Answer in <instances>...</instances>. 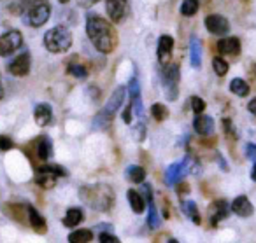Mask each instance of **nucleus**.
Here are the masks:
<instances>
[{
  "label": "nucleus",
  "instance_id": "1",
  "mask_svg": "<svg viewBox=\"0 0 256 243\" xmlns=\"http://www.w3.org/2000/svg\"><path fill=\"white\" fill-rule=\"evenodd\" d=\"M86 33L90 40L95 46L96 51L104 54H109L116 49L118 46V35L114 26L107 19H104L98 14H88L86 16Z\"/></svg>",
  "mask_w": 256,
  "mask_h": 243
},
{
  "label": "nucleus",
  "instance_id": "2",
  "mask_svg": "<svg viewBox=\"0 0 256 243\" xmlns=\"http://www.w3.org/2000/svg\"><path fill=\"white\" fill-rule=\"evenodd\" d=\"M79 198L84 205L96 212L110 210L114 203V191L107 184H92V186H82L79 189Z\"/></svg>",
  "mask_w": 256,
  "mask_h": 243
},
{
  "label": "nucleus",
  "instance_id": "3",
  "mask_svg": "<svg viewBox=\"0 0 256 243\" xmlns=\"http://www.w3.org/2000/svg\"><path fill=\"white\" fill-rule=\"evenodd\" d=\"M123 100H124V88L120 86V88L110 95V98H109V102L106 103V107L95 116V119H93V130H107V128L112 124L114 114H116L118 109L123 105Z\"/></svg>",
  "mask_w": 256,
  "mask_h": 243
},
{
  "label": "nucleus",
  "instance_id": "4",
  "mask_svg": "<svg viewBox=\"0 0 256 243\" xmlns=\"http://www.w3.org/2000/svg\"><path fill=\"white\" fill-rule=\"evenodd\" d=\"M44 46L50 53H65L72 46V33L65 26H54L44 35Z\"/></svg>",
  "mask_w": 256,
  "mask_h": 243
},
{
  "label": "nucleus",
  "instance_id": "5",
  "mask_svg": "<svg viewBox=\"0 0 256 243\" xmlns=\"http://www.w3.org/2000/svg\"><path fill=\"white\" fill-rule=\"evenodd\" d=\"M162 86H164L165 98L168 102H176L179 96V79H181V70L178 63H167L162 68Z\"/></svg>",
  "mask_w": 256,
  "mask_h": 243
},
{
  "label": "nucleus",
  "instance_id": "6",
  "mask_svg": "<svg viewBox=\"0 0 256 243\" xmlns=\"http://www.w3.org/2000/svg\"><path fill=\"white\" fill-rule=\"evenodd\" d=\"M67 175V170L64 166L58 165H44L42 168H39L36 172V184L42 189H51L56 184L58 177H65Z\"/></svg>",
  "mask_w": 256,
  "mask_h": 243
},
{
  "label": "nucleus",
  "instance_id": "7",
  "mask_svg": "<svg viewBox=\"0 0 256 243\" xmlns=\"http://www.w3.org/2000/svg\"><path fill=\"white\" fill-rule=\"evenodd\" d=\"M50 14H51L50 2H46V0H36L28 7V11H26V18H28L26 23L30 26H34V28H39V26H42L50 19Z\"/></svg>",
  "mask_w": 256,
  "mask_h": 243
},
{
  "label": "nucleus",
  "instance_id": "8",
  "mask_svg": "<svg viewBox=\"0 0 256 243\" xmlns=\"http://www.w3.org/2000/svg\"><path fill=\"white\" fill-rule=\"evenodd\" d=\"M23 46V35L18 30H9L8 33L0 35V56H11L16 49Z\"/></svg>",
  "mask_w": 256,
  "mask_h": 243
},
{
  "label": "nucleus",
  "instance_id": "9",
  "mask_svg": "<svg viewBox=\"0 0 256 243\" xmlns=\"http://www.w3.org/2000/svg\"><path fill=\"white\" fill-rule=\"evenodd\" d=\"M107 16L112 23H121L124 16L128 14V2L126 0H107L106 2Z\"/></svg>",
  "mask_w": 256,
  "mask_h": 243
},
{
  "label": "nucleus",
  "instance_id": "10",
  "mask_svg": "<svg viewBox=\"0 0 256 243\" xmlns=\"http://www.w3.org/2000/svg\"><path fill=\"white\" fill-rule=\"evenodd\" d=\"M206 28L212 35H224V33L230 32V23L221 14H209L206 18Z\"/></svg>",
  "mask_w": 256,
  "mask_h": 243
},
{
  "label": "nucleus",
  "instance_id": "11",
  "mask_svg": "<svg viewBox=\"0 0 256 243\" xmlns=\"http://www.w3.org/2000/svg\"><path fill=\"white\" fill-rule=\"evenodd\" d=\"M172 51H174V39H172L170 35H162L160 39H158V49H156L158 61H160L162 67L170 63Z\"/></svg>",
  "mask_w": 256,
  "mask_h": 243
},
{
  "label": "nucleus",
  "instance_id": "12",
  "mask_svg": "<svg viewBox=\"0 0 256 243\" xmlns=\"http://www.w3.org/2000/svg\"><path fill=\"white\" fill-rule=\"evenodd\" d=\"M8 70L16 77H25L30 72V53H22L20 56H16L11 63L8 65Z\"/></svg>",
  "mask_w": 256,
  "mask_h": 243
},
{
  "label": "nucleus",
  "instance_id": "13",
  "mask_svg": "<svg viewBox=\"0 0 256 243\" xmlns=\"http://www.w3.org/2000/svg\"><path fill=\"white\" fill-rule=\"evenodd\" d=\"M209 212H210V224L218 226L223 219H226L230 215V207H228V203L224 200H216L209 207Z\"/></svg>",
  "mask_w": 256,
  "mask_h": 243
},
{
  "label": "nucleus",
  "instance_id": "14",
  "mask_svg": "<svg viewBox=\"0 0 256 243\" xmlns=\"http://www.w3.org/2000/svg\"><path fill=\"white\" fill-rule=\"evenodd\" d=\"M186 173H188V168H186V163H184V159H182L181 163H174V165L168 166L167 173H165V182H167L168 186H176V184L181 182Z\"/></svg>",
  "mask_w": 256,
  "mask_h": 243
},
{
  "label": "nucleus",
  "instance_id": "15",
  "mask_svg": "<svg viewBox=\"0 0 256 243\" xmlns=\"http://www.w3.org/2000/svg\"><path fill=\"white\" fill-rule=\"evenodd\" d=\"M193 130L200 135V137H207V135H212L214 130V121L210 116H206V114H196L195 119H193Z\"/></svg>",
  "mask_w": 256,
  "mask_h": 243
},
{
  "label": "nucleus",
  "instance_id": "16",
  "mask_svg": "<svg viewBox=\"0 0 256 243\" xmlns=\"http://www.w3.org/2000/svg\"><path fill=\"white\" fill-rule=\"evenodd\" d=\"M218 51L226 56H237L240 53V40L237 37H226L218 42Z\"/></svg>",
  "mask_w": 256,
  "mask_h": 243
},
{
  "label": "nucleus",
  "instance_id": "17",
  "mask_svg": "<svg viewBox=\"0 0 256 243\" xmlns=\"http://www.w3.org/2000/svg\"><path fill=\"white\" fill-rule=\"evenodd\" d=\"M230 208H232V212H234V214L238 215V217H251L252 212H254L251 201H249L246 196H237V198H235Z\"/></svg>",
  "mask_w": 256,
  "mask_h": 243
},
{
  "label": "nucleus",
  "instance_id": "18",
  "mask_svg": "<svg viewBox=\"0 0 256 243\" xmlns=\"http://www.w3.org/2000/svg\"><path fill=\"white\" fill-rule=\"evenodd\" d=\"M26 215H28V222L34 228V231L39 233V235H44V233L48 231V224H46V221H44V217L36 210V208L30 207V205L26 207Z\"/></svg>",
  "mask_w": 256,
  "mask_h": 243
},
{
  "label": "nucleus",
  "instance_id": "19",
  "mask_svg": "<svg viewBox=\"0 0 256 243\" xmlns=\"http://www.w3.org/2000/svg\"><path fill=\"white\" fill-rule=\"evenodd\" d=\"M36 154L40 161H48V159L53 156V144H51V138L50 137H40L37 138L36 142Z\"/></svg>",
  "mask_w": 256,
  "mask_h": 243
},
{
  "label": "nucleus",
  "instance_id": "20",
  "mask_svg": "<svg viewBox=\"0 0 256 243\" xmlns=\"http://www.w3.org/2000/svg\"><path fill=\"white\" fill-rule=\"evenodd\" d=\"M34 117H36V123L39 124L40 128L48 126L53 119V110L48 103H40V105L36 107V112H34Z\"/></svg>",
  "mask_w": 256,
  "mask_h": 243
},
{
  "label": "nucleus",
  "instance_id": "21",
  "mask_svg": "<svg viewBox=\"0 0 256 243\" xmlns=\"http://www.w3.org/2000/svg\"><path fill=\"white\" fill-rule=\"evenodd\" d=\"M126 198H128V203H130V207H132V210L136 212V214H142L144 208H146V198H144L142 194L137 193L136 189L128 191Z\"/></svg>",
  "mask_w": 256,
  "mask_h": 243
},
{
  "label": "nucleus",
  "instance_id": "22",
  "mask_svg": "<svg viewBox=\"0 0 256 243\" xmlns=\"http://www.w3.org/2000/svg\"><path fill=\"white\" fill-rule=\"evenodd\" d=\"M190 61L193 68H198L202 65V49H200V40L195 35L190 40Z\"/></svg>",
  "mask_w": 256,
  "mask_h": 243
},
{
  "label": "nucleus",
  "instance_id": "23",
  "mask_svg": "<svg viewBox=\"0 0 256 243\" xmlns=\"http://www.w3.org/2000/svg\"><path fill=\"white\" fill-rule=\"evenodd\" d=\"M181 210H182V214H184L186 217H188L190 221L193 222V224H200V222H202V219H200L198 208H196L195 201H192V200H182Z\"/></svg>",
  "mask_w": 256,
  "mask_h": 243
},
{
  "label": "nucleus",
  "instance_id": "24",
  "mask_svg": "<svg viewBox=\"0 0 256 243\" xmlns=\"http://www.w3.org/2000/svg\"><path fill=\"white\" fill-rule=\"evenodd\" d=\"M82 210L81 208H68L67 214H65V217L62 219V222H64L65 228H76V226H79L82 222Z\"/></svg>",
  "mask_w": 256,
  "mask_h": 243
},
{
  "label": "nucleus",
  "instance_id": "25",
  "mask_svg": "<svg viewBox=\"0 0 256 243\" xmlns=\"http://www.w3.org/2000/svg\"><path fill=\"white\" fill-rule=\"evenodd\" d=\"M230 91L234 93V95H237V96H240V98H244V96L249 95L251 88H249V84L244 81V79L235 77V79H232V82H230Z\"/></svg>",
  "mask_w": 256,
  "mask_h": 243
},
{
  "label": "nucleus",
  "instance_id": "26",
  "mask_svg": "<svg viewBox=\"0 0 256 243\" xmlns=\"http://www.w3.org/2000/svg\"><path fill=\"white\" fill-rule=\"evenodd\" d=\"M126 177L130 179V182L134 184H142L144 179H146V170L142 166H137V165H132L126 168Z\"/></svg>",
  "mask_w": 256,
  "mask_h": 243
},
{
  "label": "nucleus",
  "instance_id": "27",
  "mask_svg": "<svg viewBox=\"0 0 256 243\" xmlns=\"http://www.w3.org/2000/svg\"><path fill=\"white\" fill-rule=\"evenodd\" d=\"M93 233L90 229H76L68 235V242L70 243H88L92 242Z\"/></svg>",
  "mask_w": 256,
  "mask_h": 243
},
{
  "label": "nucleus",
  "instance_id": "28",
  "mask_svg": "<svg viewBox=\"0 0 256 243\" xmlns=\"http://www.w3.org/2000/svg\"><path fill=\"white\" fill-rule=\"evenodd\" d=\"M200 9V2L198 0H182L181 4V14L182 16H195Z\"/></svg>",
  "mask_w": 256,
  "mask_h": 243
},
{
  "label": "nucleus",
  "instance_id": "29",
  "mask_svg": "<svg viewBox=\"0 0 256 243\" xmlns=\"http://www.w3.org/2000/svg\"><path fill=\"white\" fill-rule=\"evenodd\" d=\"M150 203V215H148V226H150L151 229H154V228H158L160 226V215H158V208L154 207V203H153V200H150L148 201Z\"/></svg>",
  "mask_w": 256,
  "mask_h": 243
},
{
  "label": "nucleus",
  "instance_id": "30",
  "mask_svg": "<svg viewBox=\"0 0 256 243\" xmlns=\"http://www.w3.org/2000/svg\"><path fill=\"white\" fill-rule=\"evenodd\" d=\"M151 116H153L154 121H165L168 116V109L165 105H162V103H154L153 107H151Z\"/></svg>",
  "mask_w": 256,
  "mask_h": 243
},
{
  "label": "nucleus",
  "instance_id": "31",
  "mask_svg": "<svg viewBox=\"0 0 256 243\" xmlns=\"http://www.w3.org/2000/svg\"><path fill=\"white\" fill-rule=\"evenodd\" d=\"M212 68L220 77H223V75H226V72L230 67H228L226 60H223L221 56H216V58H212Z\"/></svg>",
  "mask_w": 256,
  "mask_h": 243
},
{
  "label": "nucleus",
  "instance_id": "32",
  "mask_svg": "<svg viewBox=\"0 0 256 243\" xmlns=\"http://www.w3.org/2000/svg\"><path fill=\"white\" fill-rule=\"evenodd\" d=\"M67 72L70 75H74V77H78V79L88 77V70H86V67H84V65H79V63H70V65H68V68H67Z\"/></svg>",
  "mask_w": 256,
  "mask_h": 243
},
{
  "label": "nucleus",
  "instance_id": "33",
  "mask_svg": "<svg viewBox=\"0 0 256 243\" xmlns=\"http://www.w3.org/2000/svg\"><path fill=\"white\" fill-rule=\"evenodd\" d=\"M128 95H130V98L132 100L140 98V86H139V81H137L136 77L130 79V82H128Z\"/></svg>",
  "mask_w": 256,
  "mask_h": 243
},
{
  "label": "nucleus",
  "instance_id": "34",
  "mask_svg": "<svg viewBox=\"0 0 256 243\" xmlns=\"http://www.w3.org/2000/svg\"><path fill=\"white\" fill-rule=\"evenodd\" d=\"M190 103H192V109L195 114H200L206 110V102H204L200 96H192V98H190Z\"/></svg>",
  "mask_w": 256,
  "mask_h": 243
},
{
  "label": "nucleus",
  "instance_id": "35",
  "mask_svg": "<svg viewBox=\"0 0 256 243\" xmlns=\"http://www.w3.org/2000/svg\"><path fill=\"white\" fill-rule=\"evenodd\" d=\"M134 137H136L137 142H142L146 138V126L142 123H139L136 128H134Z\"/></svg>",
  "mask_w": 256,
  "mask_h": 243
},
{
  "label": "nucleus",
  "instance_id": "36",
  "mask_svg": "<svg viewBox=\"0 0 256 243\" xmlns=\"http://www.w3.org/2000/svg\"><path fill=\"white\" fill-rule=\"evenodd\" d=\"M98 240L102 243H120V238H118V236L110 235V233H104V231L98 235Z\"/></svg>",
  "mask_w": 256,
  "mask_h": 243
},
{
  "label": "nucleus",
  "instance_id": "37",
  "mask_svg": "<svg viewBox=\"0 0 256 243\" xmlns=\"http://www.w3.org/2000/svg\"><path fill=\"white\" fill-rule=\"evenodd\" d=\"M223 128H224V133L228 135V137H232L235 140L237 138V133H235V128L234 124H232L230 119H223Z\"/></svg>",
  "mask_w": 256,
  "mask_h": 243
},
{
  "label": "nucleus",
  "instance_id": "38",
  "mask_svg": "<svg viewBox=\"0 0 256 243\" xmlns=\"http://www.w3.org/2000/svg\"><path fill=\"white\" fill-rule=\"evenodd\" d=\"M12 147H14V144H12L11 138L2 135V137H0V151H11Z\"/></svg>",
  "mask_w": 256,
  "mask_h": 243
},
{
  "label": "nucleus",
  "instance_id": "39",
  "mask_svg": "<svg viewBox=\"0 0 256 243\" xmlns=\"http://www.w3.org/2000/svg\"><path fill=\"white\" fill-rule=\"evenodd\" d=\"M246 158L256 161V144H246Z\"/></svg>",
  "mask_w": 256,
  "mask_h": 243
},
{
  "label": "nucleus",
  "instance_id": "40",
  "mask_svg": "<svg viewBox=\"0 0 256 243\" xmlns=\"http://www.w3.org/2000/svg\"><path fill=\"white\" fill-rule=\"evenodd\" d=\"M132 112H134V107H132V103H130V105H128L126 109H124V112H123V121L126 124L132 123Z\"/></svg>",
  "mask_w": 256,
  "mask_h": 243
},
{
  "label": "nucleus",
  "instance_id": "41",
  "mask_svg": "<svg viewBox=\"0 0 256 243\" xmlns=\"http://www.w3.org/2000/svg\"><path fill=\"white\" fill-rule=\"evenodd\" d=\"M178 193L179 194H181V196H182V194H188L190 193V187H188V184H182V182H179V186H178Z\"/></svg>",
  "mask_w": 256,
  "mask_h": 243
},
{
  "label": "nucleus",
  "instance_id": "42",
  "mask_svg": "<svg viewBox=\"0 0 256 243\" xmlns=\"http://www.w3.org/2000/svg\"><path fill=\"white\" fill-rule=\"evenodd\" d=\"M98 0H79V5L81 7H90V5H93V4H96Z\"/></svg>",
  "mask_w": 256,
  "mask_h": 243
},
{
  "label": "nucleus",
  "instance_id": "43",
  "mask_svg": "<svg viewBox=\"0 0 256 243\" xmlns=\"http://www.w3.org/2000/svg\"><path fill=\"white\" fill-rule=\"evenodd\" d=\"M248 110H249L251 114H254V116H256V98H252L251 102L248 103Z\"/></svg>",
  "mask_w": 256,
  "mask_h": 243
},
{
  "label": "nucleus",
  "instance_id": "44",
  "mask_svg": "<svg viewBox=\"0 0 256 243\" xmlns=\"http://www.w3.org/2000/svg\"><path fill=\"white\" fill-rule=\"evenodd\" d=\"M249 75H251L252 82L256 84V65H252V67H251V72H249Z\"/></svg>",
  "mask_w": 256,
  "mask_h": 243
},
{
  "label": "nucleus",
  "instance_id": "45",
  "mask_svg": "<svg viewBox=\"0 0 256 243\" xmlns=\"http://www.w3.org/2000/svg\"><path fill=\"white\" fill-rule=\"evenodd\" d=\"M251 179L256 182V161H254V166H252V170H251Z\"/></svg>",
  "mask_w": 256,
  "mask_h": 243
},
{
  "label": "nucleus",
  "instance_id": "46",
  "mask_svg": "<svg viewBox=\"0 0 256 243\" xmlns=\"http://www.w3.org/2000/svg\"><path fill=\"white\" fill-rule=\"evenodd\" d=\"M4 98V86H2V79H0V100Z\"/></svg>",
  "mask_w": 256,
  "mask_h": 243
},
{
  "label": "nucleus",
  "instance_id": "47",
  "mask_svg": "<svg viewBox=\"0 0 256 243\" xmlns=\"http://www.w3.org/2000/svg\"><path fill=\"white\" fill-rule=\"evenodd\" d=\"M60 4H67V2H70V0H58Z\"/></svg>",
  "mask_w": 256,
  "mask_h": 243
}]
</instances>
